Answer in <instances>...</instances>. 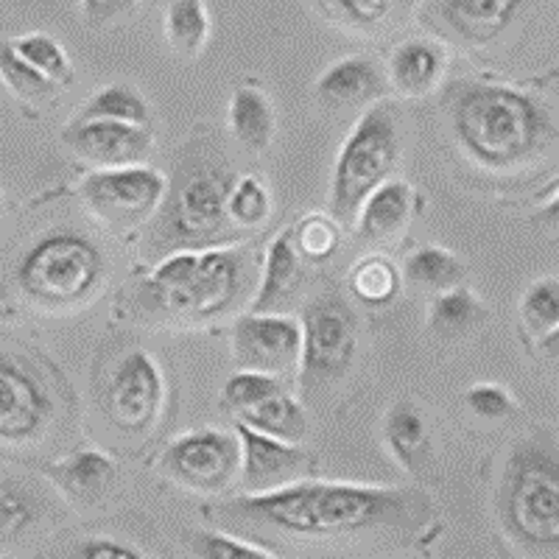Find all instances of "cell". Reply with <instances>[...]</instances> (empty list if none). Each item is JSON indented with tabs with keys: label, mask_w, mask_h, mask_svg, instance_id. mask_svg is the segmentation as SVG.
<instances>
[{
	"label": "cell",
	"mask_w": 559,
	"mask_h": 559,
	"mask_svg": "<svg viewBox=\"0 0 559 559\" xmlns=\"http://www.w3.org/2000/svg\"><path fill=\"white\" fill-rule=\"evenodd\" d=\"M218 515L249 537L338 543L417 528L431 518V498L414 487L294 481L238 496Z\"/></svg>",
	"instance_id": "obj_1"
},
{
	"label": "cell",
	"mask_w": 559,
	"mask_h": 559,
	"mask_svg": "<svg viewBox=\"0 0 559 559\" xmlns=\"http://www.w3.org/2000/svg\"><path fill=\"white\" fill-rule=\"evenodd\" d=\"M448 140L464 166L496 179L540 168L557 146L554 109L528 90L501 82H456L442 102Z\"/></svg>",
	"instance_id": "obj_2"
},
{
	"label": "cell",
	"mask_w": 559,
	"mask_h": 559,
	"mask_svg": "<svg viewBox=\"0 0 559 559\" xmlns=\"http://www.w3.org/2000/svg\"><path fill=\"white\" fill-rule=\"evenodd\" d=\"M254 261L247 247L179 249L132 288V313L143 322L204 328L252 299Z\"/></svg>",
	"instance_id": "obj_3"
},
{
	"label": "cell",
	"mask_w": 559,
	"mask_h": 559,
	"mask_svg": "<svg viewBox=\"0 0 559 559\" xmlns=\"http://www.w3.org/2000/svg\"><path fill=\"white\" fill-rule=\"evenodd\" d=\"M238 174L222 154L218 140L188 143L179 157L157 216L152 218V252L159 258L179 249L229 247L238 233L227 216V199Z\"/></svg>",
	"instance_id": "obj_4"
},
{
	"label": "cell",
	"mask_w": 559,
	"mask_h": 559,
	"mask_svg": "<svg viewBox=\"0 0 559 559\" xmlns=\"http://www.w3.org/2000/svg\"><path fill=\"white\" fill-rule=\"evenodd\" d=\"M109 252L84 227L62 224L39 233L23 247L12 266L17 297L43 313H76L90 308L107 288Z\"/></svg>",
	"instance_id": "obj_5"
},
{
	"label": "cell",
	"mask_w": 559,
	"mask_h": 559,
	"mask_svg": "<svg viewBox=\"0 0 559 559\" xmlns=\"http://www.w3.org/2000/svg\"><path fill=\"white\" fill-rule=\"evenodd\" d=\"M501 532L532 557H554L559 546V462L554 433L521 437L509 448L496 492Z\"/></svg>",
	"instance_id": "obj_6"
},
{
	"label": "cell",
	"mask_w": 559,
	"mask_h": 559,
	"mask_svg": "<svg viewBox=\"0 0 559 559\" xmlns=\"http://www.w3.org/2000/svg\"><path fill=\"white\" fill-rule=\"evenodd\" d=\"M401 163V112L392 102H378L358 115L333 163L328 213L338 224H353L361 204L378 191Z\"/></svg>",
	"instance_id": "obj_7"
},
{
	"label": "cell",
	"mask_w": 559,
	"mask_h": 559,
	"mask_svg": "<svg viewBox=\"0 0 559 559\" xmlns=\"http://www.w3.org/2000/svg\"><path fill=\"white\" fill-rule=\"evenodd\" d=\"M68 386L45 358L0 347V448L28 451L57 433Z\"/></svg>",
	"instance_id": "obj_8"
},
{
	"label": "cell",
	"mask_w": 559,
	"mask_h": 559,
	"mask_svg": "<svg viewBox=\"0 0 559 559\" xmlns=\"http://www.w3.org/2000/svg\"><path fill=\"white\" fill-rule=\"evenodd\" d=\"M299 394L319 406L324 394L342 386L358 361V313L338 292H319L302 311Z\"/></svg>",
	"instance_id": "obj_9"
},
{
	"label": "cell",
	"mask_w": 559,
	"mask_h": 559,
	"mask_svg": "<svg viewBox=\"0 0 559 559\" xmlns=\"http://www.w3.org/2000/svg\"><path fill=\"white\" fill-rule=\"evenodd\" d=\"M96 397L115 431L123 437H148L166 412V372L146 347H127L107 361Z\"/></svg>",
	"instance_id": "obj_10"
},
{
	"label": "cell",
	"mask_w": 559,
	"mask_h": 559,
	"mask_svg": "<svg viewBox=\"0 0 559 559\" xmlns=\"http://www.w3.org/2000/svg\"><path fill=\"white\" fill-rule=\"evenodd\" d=\"M166 174L146 163L123 168H93L79 182V199L87 216L115 233H129L152 222L166 199Z\"/></svg>",
	"instance_id": "obj_11"
},
{
	"label": "cell",
	"mask_w": 559,
	"mask_h": 559,
	"mask_svg": "<svg viewBox=\"0 0 559 559\" xmlns=\"http://www.w3.org/2000/svg\"><path fill=\"white\" fill-rule=\"evenodd\" d=\"M157 471L174 487L199 496H218L233 487L241 473V445L236 431L197 428L179 433L159 453Z\"/></svg>",
	"instance_id": "obj_12"
},
{
	"label": "cell",
	"mask_w": 559,
	"mask_h": 559,
	"mask_svg": "<svg viewBox=\"0 0 559 559\" xmlns=\"http://www.w3.org/2000/svg\"><path fill=\"white\" fill-rule=\"evenodd\" d=\"M233 361L238 369L294 376L302 349V324L288 313H243L233 324Z\"/></svg>",
	"instance_id": "obj_13"
},
{
	"label": "cell",
	"mask_w": 559,
	"mask_h": 559,
	"mask_svg": "<svg viewBox=\"0 0 559 559\" xmlns=\"http://www.w3.org/2000/svg\"><path fill=\"white\" fill-rule=\"evenodd\" d=\"M62 143L79 163L93 168H123L146 163L154 152V127L115 121H68Z\"/></svg>",
	"instance_id": "obj_14"
},
{
	"label": "cell",
	"mask_w": 559,
	"mask_h": 559,
	"mask_svg": "<svg viewBox=\"0 0 559 559\" xmlns=\"http://www.w3.org/2000/svg\"><path fill=\"white\" fill-rule=\"evenodd\" d=\"M532 0H437L433 20L464 48H489L512 32Z\"/></svg>",
	"instance_id": "obj_15"
},
{
	"label": "cell",
	"mask_w": 559,
	"mask_h": 559,
	"mask_svg": "<svg viewBox=\"0 0 559 559\" xmlns=\"http://www.w3.org/2000/svg\"><path fill=\"white\" fill-rule=\"evenodd\" d=\"M451 70L448 45L437 37H406L389 51L383 76L389 93L403 102H423L433 96Z\"/></svg>",
	"instance_id": "obj_16"
},
{
	"label": "cell",
	"mask_w": 559,
	"mask_h": 559,
	"mask_svg": "<svg viewBox=\"0 0 559 559\" xmlns=\"http://www.w3.org/2000/svg\"><path fill=\"white\" fill-rule=\"evenodd\" d=\"M236 437L241 445V484L247 492H269V489L286 487V484L302 481L308 471V453L299 442H283V439L266 437L252 428L236 423Z\"/></svg>",
	"instance_id": "obj_17"
},
{
	"label": "cell",
	"mask_w": 559,
	"mask_h": 559,
	"mask_svg": "<svg viewBox=\"0 0 559 559\" xmlns=\"http://www.w3.org/2000/svg\"><path fill=\"white\" fill-rule=\"evenodd\" d=\"M389 96V84L383 76V64L376 59L356 53V57L336 59L322 70L313 82V98L319 107L344 112V109L372 107Z\"/></svg>",
	"instance_id": "obj_18"
},
{
	"label": "cell",
	"mask_w": 559,
	"mask_h": 559,
	"mask_svg": "<svg viewBox=\"0 0 559 559\" xmlns=\"http://www.w3.org/2000/svg\"><path fill=\"white\" fill-rule=\"evenodd\" d=\"M417 188L406 179H386V182L367 197L356 216V236L369 247H394L412 227L417 216Z\"/></svg>",
	"instance_id": "obj_19"
},
{
	"label": "cell",
	"mask_w": 559,
	"mask_h": 559,
	"mask_svg": "<svg viewBox=\"0 0 559 559\" xmlns=\"http://www.w3.org/2000/svg\"><path fill=\"white\" fill-rule=\"evenodd\" d=\"M383 445L392 462L406 471L408 476L423 478L433 471L437 462V439L426 412L414 401H397L389 406L383 417Z\"/></svg>",
	"instance_id": "obj_20"
},
{
	"label": "cell",
	"mask_w": 559,
	"mask_h": 559,
	"mask_svg": "<svg viewBox=\"0 0 559 559\" xmlns=\"http://www.w3.org/2000/svg\"><path fill=\"white\" fill-rule=\"evenodd\" d=\"M45 476L73 507H96L118 487L121 464L98 448H82L48 464Z\"/></svg>",
	"instance_id": "obj_21"
},
{
	"label": "cell",
	"mask_w": 559,
	"mask_h": 559,
	"mask_svg": "<svg viewBox=\"0 0 559 559\" xmlns=\"http://www.w3.org/2000/svg\"><path fill=\"white\" fill-rule=\"evenodd\" d=\"M261 286H254L249 311L254 313H283V308L292 302L302 288L306 280V263L297 254L292 243V229H283L277 238L266 247L263 254Z\"/></svg>",
	"instance_id": "obj_22"
},
{
	"label": "cell",
	"mask_w": 559,
	"mask_h": 559,
	"mask_svg": "<svg viewBox=\"0 0 559 559\" xmlns=\"http://www.w3.org/2000/svg\"><path fill=\"white\" fill-rule=\"evenodd\" d=\"M227 127L238 146L249 154H263L277 138V112L266 90L254 84L236 87L227 107Z\"/></svg>",
	"instance_id": "obj_23"
},
{
	"label": "cell",
	"mask_w": 559,
	"mask_h": 559,
	"mask_svg": "<svg viewBox=\"0 0 559 559\" xmlns=\"http://www.w3.org/2000/svg\"><path fill=\"white\" fill-rule=\"evenodd\" d=\"M236 423L258 433H266V437L283 439V442H302L308 433L306 406L288 389H280L249 406L247 412L236 414Z\"/></svg>",
	"instance_id": "obj_24"
},
{
	"label": "cell",
	"mask_w": 559,
	"mask_h": 559,
	"mask_svg": "<svg viewBox=\"0 0 559 559\" xmlns=\"http://www.w3.org/2000/svg\"><path fill=\"white\" fill-rule=\"evenodd\" d=\"M70 121H115L132 127H154V109L148 98L129 82H112L84 98Z\"/></svg>",
	"instance_id": "obj_25"
},
{
	"label": "cell",
	"mask_w": 559,
	"mask_h": 559,
	"mask_svg": "<svg viewBox=\"0 0 559 559\" xmlns=\"http://www.w3.org/2000/svg\"><path fill=\"white\" fill-rule=\"evenodd\" d=\"M401 266L383 252L364 254L347 272L349 297L367 308H389L397 302L403 292Z\"/></svg>",
	"instance_id": "obj_26"
},
{
	"label": "cell",
	"mask_w": 559,
	"mask_h": 559,
	"mask_svg": "<svg viewBox=\"0 0 559 559\" xmlns=\"http://www.w3.org/2000/svg\"><path fill=\"white\" fill-rule=\"evenodd\" d=\"M487 322V308L467 286L437 294L428 308V333L439 342H459Z\"/></svg>",
	"instance_id": "obj_27"
},
{
	"label": "cell",
	"mask_w": 559,
	"mask_h": 559,
	"mask_svg": "<svg viewBox=\"0 0 559 559\" xmlns=\"http://www.w3.org/2000/svg\"><path fill=\"white\" fill-rule=\"evenodd\" d=\"M48 498L34 484L0 478V546H12L43 523Z\"/></svg>",
	"instance_id": "obj_28"
},
{
	"label": "cell",
	"mask_w": 559,
	"mask_h": 559,
	"mask_svg": "<svg viewBox=\"0 0 559 559\" xmlns=\"http://www.w3.org/2000/svg\"><path fill=\"white\" fill-rule=\"evenodd\" d=\"M163 34L177 57L199 59L213 37V17L204 0H171L163 14Z\"/></svg>",
	"instance_id": "obj_29"
},
{
	"label": "cell",
	"mask_w": 559,
	"mask_h": 559,
	"mask_svg": "<svg viewBox=\"0 0 559 559\" xmlns=\"http://www.w3.org/2000/svg\"><path fill=\"white\" fill-rule=\"evenodd\" d=\"M403 280L414 283L423 292L442 294L448 288L462 286L467 266L459 258L456 252L445 247H437V243H426V247H417L406 261H403Z\"/></svg>",
	"instance_id": "obj_30"
},
{
	"label": "cell",
	"mask_w": 559,
	"mask_h": 559,
	"mask_svg": "<svg viewBox=\"0 0 559 559\" xmlns=\"http://www.w3.org/2000/svg\"><path fill=\"white\" fill-rule=\"evenodd\" d=\"M0 82L23 107L32 109V115H39L43 109L51 107L62 93V87H57L51 79H45L26 59H20L12 51L9 39H0Z\"/></svg>",
	"instance_id": "obj_31"
},
{
	"label": "cell",
	"mask_w": 559,
	"mask_h": 559,
	"mask_svg": "<svg viewBox=\"0 0 559 559\" xmlns=\"http://www.w3.org/2000/svg\"><path fill=\"white\" fill-rule=\"evenodd\" d=\"M324 17L336 23L349 34H372L386 32L394 17L408 7V0H319Z\"/></svg>",
	"instance_id": "obj_32"
},
{
	"label": "cell",
	"mask_w": 559,
	"mask_h": 559,
	"mask_svg": "<svg viewBox=\"0 0 559 559\" xmlns=\"http://www.w3.org/2000/svg\"><path fill=\"white\" fill-rule=\"evenodd\" d=\"M9 45H12V51L20 59H26L37 73H43L45 79H51L57 87L68 90L73 84V79H76V68H73V59H70L68 48L48 32L20 34V37L9 39Z\"/></svg>",
	"instance_id": "obj_33"
},
{
	"label": "cell",
	"mask_w": 559,
	"mask_h": 559,
	"mask_svg": "<svg viewBox=\"0 0 559 559\" xmlns=\"http://www.w3.org/2000/svg\"><path fill=\"white\" fill-rule=\"evenodd\" d=\"M274 213V197L266 179L258 174H241L227 199V216L236 233H254L269 224Z\"/></svg>",
	"instance_id": "obj_34"
},
{
	"label": "cell",
	"mask_w": 559,
	"mask_h": 559,
	"mask_svg": "<svg viewBox=\"0 0 559 559\" xmlns=\"http://www.w3.org/2000/svg\"><path fill=\"white\" fill-rule=\"evenodd\" d=\"M288 229H292V243L299 258H302V263L322 266V263L333 261L338 249H342V224L331 213H322V210L308 213Z\"/></svg>",
	"instance_id": "obj_35"
},
{
	"label": "cell",
	"mask_w": 559,
	"mask_h": 559,
	"mask_svg": "<svg viewBox=\"0 0 559 559\" xmlns=\"http://www.w3.org/2000/svg\"><path fill=\"white\" fill-rule=\"evenodd\" d=\"M521 324L532 338L540 344L548 342V336L557 338L559 324V283L557 277H537L526 292L521 294L518 302Z\"/></svg>",
	"instance_id": "obj_36"
},
{
	"label": "cell",
	"mask_w": 559,
	"mask_h": 559,
	"mask_svg": "<svg viewBox=\"0 0 559 559\" xmlns=\"http://www.w3.org/2000/svg\"><path fill=\"white\" fill-rule=\"evenodd\" d=\"M280 389H288L283 378L266 376V372H252V369H238L236 376L227 378V383H224L222 406L236 417V414L247 412L249 406H254V403L269 397V394L280 392Z\"/></svg>",
	"instance_id": "obj_37"
},
{
	"label": "cell",
	"mask_w": 559,
	"mask_h": 559,
	"mask_svg": "<svg viewBox=\"0 0 559 559\" xmlns=\"http://www.w3.org/2000/svg\"><path fill=\"white\" fill-rule=\"evenodd\" d=\"M188 548L197 559H277L261 546L241 540L238 534L216 532V528L188 534Z\"/></svg>",
	"instance_id": "obj_38"
},
{
	"label": "cell",
	"mask_w": 559,
	"mask_h": 559,
	"mask_svg": "<svg viewBox=\"0 0 559 559\" xmlns=\"http://www.w3.org/2000/svg\"><path fill=\"white\" fill-rule=\"evenodd\" d=\"M462 403L467 408V414H473L476 419H484V423H501V419H509L512 414H518V401L512 389L496 381L473 383L464 392Z\"/></svg>",
	"instance_id": "obj_39"
},
{
	"label": "cell",
	"mask_w": 559,
	"mask_h": 559,
	"mask_svg": "<svg viewBox=\"0 0 559 559\" xmlns=\"http://www.w3.org/2000/svg\"><path fill=\"white\" fill-rule=\"evenodd\" d=\"M76 559H148L129 543L115 540V537H87L76 546Z\"/></svg>",
	"instance_id": "obj_40"
},
{
	"label": "cell",
	"mask_w": 559,
	"mask_h": 559,
	"mask_svg": "<svg viewBox=\"0 0 559 559\" xmlns=\"http://www.w3.org/2000/svg\"><path fill=\"white\" fill-rule=\"evenodd\" d=\"M79 7H82V17L87 26L102 28L132 14L138 0H79Z\"/></svg>",
	"instance_id": "obj_41"
},
{
	"label": "cell",
	"mask_w": 559,
	"mask_h": 559,
	"mask_svg": "<svg viewBox=\"0 0 559 559\" xmlns=\"http://www.w3.org/2000/svg\"><path fill=\"white\" fill-rule=\"evenodd\" d=\"M0 213H3V202H0Z\"/></svg>",
	"instance_id": "obj_42"
},
{
	"label": "cell",
	"mask_w": 559,
	"mask_h": 559,
	"mask_svg": "<svg viewBox=\"0 0 559 559\" xmlns=\"http://www.w3.org/2000/svg\"><path fill=\"white\" fill-rule=\"evenodd\" d=\"M0 559H3V557H0Z\"/></svg>",
	"instance_id": "obj_43"
}]
</instances>
